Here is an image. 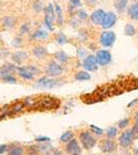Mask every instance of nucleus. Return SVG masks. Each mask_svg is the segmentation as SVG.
I'll return each mask as SVG.
<instances>
[{"label":"nucleus","mask_w":138,"mask_h":155,"mask_svg":"<svg viewBox=\"0 0 138 155\" xmlns=\"http://www.w3.org/2000/svg\"><path fill=\"white\" fill-rule=\"evenodd\" d=\"M60 102L57 98H53V97H43L41 99L35 101L34 107L39 110H52L57 109L59 107Z\"/></svg>","instance_id":"f257e3e1"},{"label":"nucleus","mask_w":138,"mask_h":155,"mask_svg":"<svg viewBox=\"0 0 138 155\" xmlns=\"http://www.w3.org/2000/svg\"><path fill=\"white\" fill-rule=\"evenodd\" d=\"M79 141H81L82 147L87 150L94 148L95 145H96V139L88 131L81 132V134H79Z\"/></svg>","instance_id":"f03ea898"},{"label":"nucleus","mask_w":138,"mask_h":155,"mask_svg":"<svg viewBox=\"0 0 138 155\" xmlns=\"http://www.w3.org/2000/svg\"><path fill=\"white\" fill-rule=\"evenodd\" d=\"M18 71H19L20 76L26 80H32L35 74L40 72V71H39L38 68H36V67H34V66H31V65L27 66V67H20V68L18 69Z\"/></svg>","instance_id":"7ed1b4c3"},{"label":"nucleus","mask_w":138,"mask_h":155,"mask_svg":"<svg viewBox=\"0 0 138 155\" xmlns=\"http://www.w3.org/2000/svg\"><path fill=\"white\" fill-rule=\"evenodd\" d=\"M115 41V34L112 31H104L100 36V42L104 47H111Z\"/></svg>","instance_id":"20e7f679"},{"label":"nucleus","mask_w":138,"mask_h":155,"mask_svg":"<svg viewBox=\"0 0 138 155\" xmlns=\"http://www.w3.org/2000/svg\"><path fill=\"white\" fill-rule=\"evenodd\" d=\"M99 148L104 153H112L117 149V145H115V143L111 139H106L100 142Z\"/></svg>","instance_id":"39448f33"},{"label":"nucleus","mask_w":138,"mask_h":155,"mask_svg":"<svg viewBox=\"0 0 138 155\" xmlns=\"http://www.w3.org/2000/svg\"><path fill=\"white\" fill-rule=\"evenodd\" d=\"M96 58H97V62L99 65H106L108 64L110 61H111V55L108 51L106 50H100V51L97 52L96 54Z\"/></svg>","instance_id":"423d86ee"},{"label":"nucleus","mask_w":138,"mask_h":155,"mask_svg":"<svg viewBox=\"0 0 138 155\" xmlns=\"http://www.w3.org/2000/svg\"><path fill=\"white\" fill-rule=\"evenodd\" d=\"M133 140H134V137H133V134H132V131L131 130H126L121 134L119 142H120V145H121L122 147H124V148H128V147H130L132 145Z\"/></svg>","instance_id":"0eeeda50"},{"label":"nucleus","mask_w":138,"mask_h":155,"mask_svg":"<svg viewBox=\"0 0 138 155\" xmlns=\"http://www.w3.org/2000/svg\"><path fill=\"white\" fill-rule=\"evenodd\" d=\"M66 151L69 155H81L82 154L81 146H79V142L74 139L69 141L68 144L66 145Z\"/></svg>","instance_id":"6e6552de"},{"label":"nucleus","mask_w":138,"mask_h":155,"mask_svg":"<svg viewBox=\"0 0 138 155\" xmlns=\"http://www.w3.org/2000/svg\"><path fill=\"white\" fill-rule=\"evenodd\" d=\"M82 66L85 67L86 71H96L98 68V62H97L96 56L90 55V56L86 57V59L84 60V63H82Z\"/></svg>","instance_id":"1a4fd4ad"},{"label":"nucleus","mask_w":138,"mask_h":155,"mask_svg":"<svg viewBox=\"0 0 138 155\" xmlns=\"http://www.w3.org/2000/svg\"><path fill=\"white\" fill-rule=\"evenodd\" d=\"M56 20V15H55V11L53 5H49L47 8H46V19H44V22H46V25L49 27L50 30H53L54 27H53V22Z\"/></svg>","instance_id":"9d476101"},{"label":"nucleus","mask_w":138,"mask_h":155,"mask_svg":"<svg viewBox=\"0 0 138 155\" xmlns=\"http://www.w3.org/2000/svg\"><path fill=\"white\" fill-rule=\"evenodd\" d=\"M115 22H117V16H115L112 12H106V15H105L101 26L103 27L104 29H108L110 27L114 26L115 24Z\"/></svg>","instance_id":"9b49d317"},{"label":"nucleus","mask_w":138,"mask_h":155,"mask_svg":"<svg viewBox=\"0 0 138 155\" xmlns=\"http://www.w3.org/2000/svg\"><path fill=\"white\" fill-rule=\"evenodd\" d=\"M63 71H64L63 67L61 65H59L58 63H56V62H51V63L49 64V67H47V74L51 77L60 76V74H62Z\"/></svg>","instance_id":"f8f14e48"},{"label":"nucleus","mask_w":138,"mask_h":155,"mask_svg":"<svg viewBox=\"0 0 138 155\" xmlns=\"http://www.w3.org/2000/svg\"><path fill=\"white\" fill-rule=\"evenodd\" d=\"M105 15H106V12L104 11H102V9H97L96 12H94L91 15V21L96 25H101L102 22H103Z\"/></svg>","instance_id":"ddd939ff"},{"label":"nucleus","mask_w":138,"mask_h":155,"mask_svg":"<svg viewBox=\"0 0 138 155\" xmlns=\"http://www.w3.org/2000/svg\"><path fill=\"white\" fill-rule=\"evenodd\" d=\"M58 82L55 81V80L52 79H47V78H42V79L39 80L37 82L36 86L37 87H40V88H53V87L57 86Z\"/></svg>","instance_id":"4468645a"},{"label":"nucleus","mask_w":138,"mask_h":155,"mask_svg":"<svg viewBox=\"0 0 138 155\" xmlns=\"http://www.w3.org/2000/svg\"><path fill=\"white\" fill-rule=\"evenodd\" d=\"M127 12H128V16L132 20L138 21V3H134V4H132V5H130Z\"/></svg>","instance_id":"2eb2a0df"},{"label":"nucleus","mask_w":138,"mask_h":155,"mask_svg":"<svg viewBox=\"0 0 138 155\" xmlns=\"http://www.w3.org/2000/svg\"><path fill=\"white\" fill-rule=\"evenodd\" d=\"M24 107H25L24 102H16V104H14L9 107V115H14L20 113V112L23 111Z\"/></svg>","instance_id":"dca6fc26"},{"label":"nucleus","mask_w":138,"mask_h":155,"mask_svg":"<svg viewBox=\"0 0 138 155\" xmlns=\"http://www.w3.org/2000/svg\"><path fill=\"white\" fill-rule=\"evenodd\" d=\"M127 5H128V0H115L114 1V7L120 12H124L127 8Z\"/></svg>","instance_id":"f3484780"},{"label":"nucleus","mask_w":138,"mask_h":155,"mask_svg":"<svg viewBox=\"0 0 138 155\" xmlns=\"http://www.w3.org/2000/svg\"><path fill=\"white\" fill-rule=\"evenodd\" d=\"M75 79L77 81H88V80L91 79V74L88 71H79L75 74Z\"/></svg>","instance_id":"a211bd4d"},{"label":"nucleus","mask_w":138,"mask_h":155,"mask_svg":"<svg viewBox=\"0 0 138 155\" xmlns=\"http://www.w3.org/2000/svg\"><path fill=\"white\" fill-rule=\"evenodd\" d=\"M33 54H34V56L37 57V58L41 59V58H43V57L46 56L47 50L44 48H42V47H37V48H34Z\"/></svg>","instance_id":"6ab92c4d"},{"label":"nucleus","mask_w":138,"mask_h":155,"mask_svg":"<svg viewBox=\"0 0 138 155\" xmlns=\"http://www.w3.org/2000/svg\"><path fill=\"white\" fill-rule=\"evenodd\" d=\"M72 139H73V132L66 131L61 136V137H60V141L63 142V143H68V142L71 141Z\"/></svg>","instance_id":"aec40b11"},{"label":"nucleus","mask_w":138,"mask_h":155,"mask_svg":"<svg viewBox=\"0 0 138 155\" xmlns=\"http://www.w3.org/2000/svg\"><path fill=\"white\" fill-rule=\"evenodd\" d=\"M106 136L108 139L114 140L115 137L117 136V128L114 126H110L108 129L106 130Z\"/></svg>","instance_id":"412c9836"},{"label":"nucleus","mask_w":138,"mask_h":155,"mask_svg":"<svg viewBox=\"0 0 138 155\" xmlns=\"http://www.w3.org/2000/svg\"><path fill=\"white\" fill-rule=\"evenodd\" d=\"M135 33H136L135 27L132 24H127L126 27H125V34L128 36H133L135 35Z\"/></svg>","instance_id":"4be33fe9"},{"label":"nucleus","mask_w":138,"mask_h":155,"mask_svg":"<svg viewBox=\"0 0 138 155\" xmlns=\"http://www.w3.org/2000/svg\"><path fill=\"white\" fill-rule=\"evenodd\" d=\"M55 57L57 58V60H59L60 62H67L68 61V56H67L66 54L64 53L63 51H59L57 52L56 54H55Z\"/></svg>","instance_id":"5701e85b"},{"label":"nucleus","mask_w":138,"mask_h":155,"mask_svg":"<svg viewBox=\"0 0 138 155\" xmlns=\"http://www.w3.org/2000/svg\"><path fill=\"white\" fill-rule=\"evenodd\" d=\"M47 35H49L47 31H46V30H43V29H40L35 32L33 34V37L34 38H46V37H47Z\"/></svg>","instance_id":"b1692460"},{"label":"nucleus","mask_w":138,"mask_h":155,"mask_svg":"<svg viewBox=\"0 0 138 155\" xmlns=\"http://www.w3.org/2000/svg\"><path fill=\"white\" fill-rule=\"evenodd\" d=\"M2 79H3V81L5 82H8V83H11V84H14L17 82L16 78L14 76H11V74H2Z\"/></svg>","instance_id":"393cba45"},{"label":"nucleus","mask_w":138,"mask_h":155,"mask_svg":"<svg viewBox=\"0 0 138 155\" xmlns=\"http://www.w3.org/2000/svg\"><path fill=\"white\" fill-rule=\"evenodd\" d=\"M24 149L22 147H14L11 151H9V155H23Z\"/></svg>","instance_id":"a878e982"},{"label":"nucleus","mask_w":138,"mask_h":155,"mask_svg":"<svg viewBox=\"0 0 138 155\" xmlns=\"http://www.w3.org/2000/svg\"><path fill=\"white\" fill-rule=\"evenodd\" d=\"M129 123H130V119L125 118V119H122L121 121L117 123V126H119L120 129H124V128H126L128 125H129Z\"/></svg>","instance_id":"bb28decb"},{"label":"nucleus","mask_w":138,"mask_h":155,"mask_svg":"<svg viewBox=\"0 0 138 155\" xmlns=\"http://www.w3.org/2000/svg\"><path fill=\"white\" fill-rule=\"evenodd\" d=\"M56 12L58 15V23H59V25H61L62 22H63V17H62V11L59 5H56Z\"/></svg>","instance_id":"cd10ccee"},{"label":"nucleus","mask_w":138,"mask_h":155,"mask_svg":"<svg viewBox=\"0 0 138 155\" xmlns=\"http://www.w3.org/2000/svg\"><path fill=\"white\" fill-rule=\"evenodd\" d=\"M90 128H91L92 131L94 132L95 134H97V136H102V134H103V130H102L101 128H99V127H97L95 125H91Z\"/></svg>","instance_id":"c85d7f7f"},{"label":"nucleus","mask_w":138,"mask_h":155,"mask_svg":"<svg viewBox=\"0 0 138 155\" xmlns=\"http://www.w3.org/2000/svg\"><path fill=\"white\" fill-rule=\"evenodd\" d=\"M57 41L59 42L60 45H63V44H65V42L67 41V37L65 36L63 33H60L59 35H58V37H57Z\"/></svg>","instance_id":"c756f323"},{"label":"nucleus","mask_w":138,"mask_h":155,"mask_svg":"<svg viewBox=\"0 0 138 155\" xmlns=\"http://www.w3.org/2000/svg\"><path fill=\"white\" fill-rule=\"evenodd\" d=\"M131 131H132L133 137H134V140L135 139H138V123H136L134 126L132 127Z\"/></svg>","instance_id":"7c9ffc66"},{"label":"nucleus","mask_w":138,"mask_h":155,"mask_svg":"<svg viewBox=\"0 0 138 155\" xmlns=\"http://www.w3.org/2000/svg\"><path fill=\"white\" fill-rule=\"evenodd\" d=\"M46 155H63V153H62V152L60 151V150L53 148L52 150H50V151L47 152Z\"/></svg>","instance_id":"2f4dec72"},{"label":"nucleus","mask_w":138,"mask_h":155,"mask_svg":"<svg viewBox=\"0 0 138 155\" xmlns=\"http://www.w3.org/2000/svg\"><path fill=\"white\" fill-rule=\"evenodd\" d=\"M35 141L40 142V143H46V142L51 141V139H50V137H37L36 139H35Z\"/></svg>","instance_id":"473e14b6"},{"label":"nucleus","mask_w":138,"mask_h":155,"mask_svg":"<svg viewBox=\"0 0 138 155\" xmlns=\"http://www.w3.org/2000/svg\"><path fill=\"white\" fill-rule=\"evenodd\" d=\"M77 14H79V17L81 18L82 20H85V19H87V17H88V15H87V12L84 11V9H79V12H77Z\"/></svg>","instance_id":"72a5a7b5"},{"label":"nucleus","mask_w":138,"mask_h":155,"mask_svg":"<svg viewBox=\"0 0 138 155\" xmlns=\"http://www.w3.org/2000/svg\"><path fill=\"white\" fill-rule=\"evenodd\" d=\"M7 149H8L7 145H5V144H1V145H0V154L5 153V152L7 151Z\"/></svg>","instance_id":"f704fd0d"},{"label":"nucleus","mask_w":138,"mask_h":155,"mask_svg":"<svg viewBox=\"0 0 138 155\" xmlns=\"http://www.w3.org/2000/svg\"><path fill=\"white\" fill-rule=\"evenodd\" d=\"M72 4H74L75 6H81L82 5V2L81 0H70Z\"/></svg>","instance_id":"c9c22d12"},{"label":"nucleus","mask_w":138,"mask_h":155,"mask_svg":"<svg viewBox=\"0 0 138 155\" xmlns=\"http://www.w3.org/2000/svg\"><path fill=\"white\" fill-rule=\"evenodd\" d=\"M137 102H138V98L134 99V101H132L131 102H129V104H128V107H133L135 104H137Z\"/></svg>","instance_id":"e433bc0d"},{"label":"nucleus","mask_w":138,"mask_h":155,"mask_svg":"<svg viewBox=\"0 0 138 155\" xmlns=\"http://www.w3.org/2000/svg\"><path fill=\"white\" fill-rule=\"evenodd\" d=\"M81 53H79V56H81V57H82V56H85V55H86V51H85V50L84 49H81Z\"/></svg>","instance_id":"4c0bfd02"},{"label":"nucleus","mask_w":138,"mask_h":155,"mask_svg":"<svg viewBox=\"0 0 138 155\" xmlns=\"http://www.w3.org/2000/svg\"><path fill=\"white\" fill-rule=\"evenodd\" d=\"M134 119H135V122H136V123H138V111L136 112V113H135Z\"/></svg>","instance_id":"58836bf2"}]
</instances>
